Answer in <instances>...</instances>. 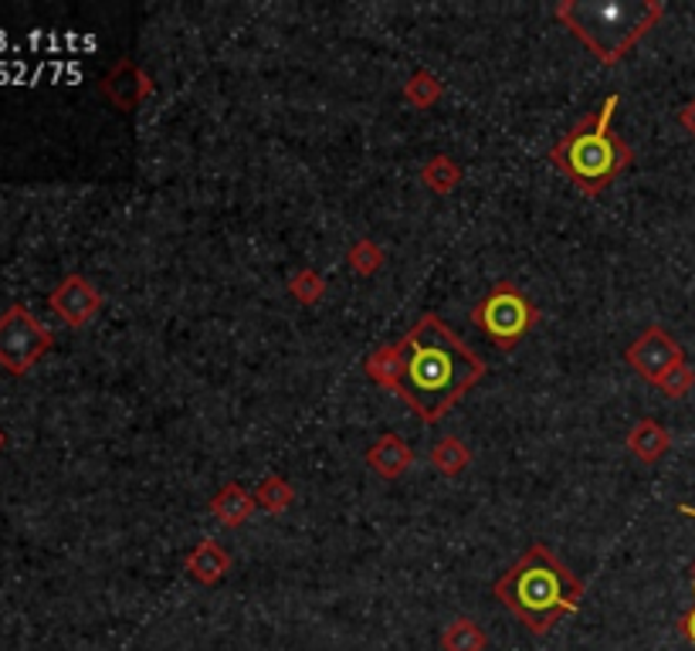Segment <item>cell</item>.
<instances>
[{"label":"cell","mask_w":695,"mask_h":651,"mask_svg":"<svg viewBox=\"0 0 695 651\" xmlns=\"http://www.w3.org/2000/svg\"><path fill=\"white\" fill-rule=\"evenodd\" d=\"M404 343V373L398 394L424 424H438L468 390L486 377V360L438 316L424 313Z\"/></svg>","instance_id":"6da1fadb"},{"label":"cell","mask_w":695,"mask_h":651,"mask_svg":"<svg viewBox=\"0 0 695 651\" xmlns=\"http://www.w3.org/2000/svg\"><path fill=\"white\" fill-rule=\"evenodd\" d=\"M492 597L530 634L543 638L560 618L580 611L584 581L546 543H533L509 571H502L492 584Z\"/></svg>","instance_id":"7a4b0ae2"},{"label":"cell","mask_w":695,"mask_h":651,"mask_svg":"<svg viewBox=\"0 0 695 651\" xmlns=\"http://www.w3.org/2000/svg\"><path fill=\"white\" fill-rule=\"evenodd\" d=\"M618 106H621L618 93L604 96V102L587 116H580L550 150V163L584 197H600L634 160L631 147L611 129Z\"/></svg>","instance_id":"3957f363"},{"label":"cell","mask_w":695,"mask_h":651,"mask_svg":"<svg viewBox=\"0 0 695 651\" xmlns=\"http://www.w3.org/2000/svg\"><path fill=\"white\" fill-rule=\"evenodd\" d=\"M553 18L584 41L600 65H618L665 18L662 0H560Z\"/></svg>","instance_id":"277c9868"},{"label":"cell","mask_w":695,"mask_h":651,"mask_svg":"<svg viewBox=\"0 0 695 651\" xmlns=\"http://www.w3.org/2000/svg\"><path fill=\"white\" fill-rule=\"evenodd\" d=\"M471 323L479 326L499 350L512 354L515 346L526 339V333L540 323V310L523 289L502 279L471 306Z\"/></svg>","instance_id":"5b68a950"},{"label":"cell","mask_w":695,"mask_h":651,"mask_svg":"<svg viewBox=\"0 0 695 651\" xmlns=\"http://www.w3.org/2000/svg\"><path fill=\"white\" fill-rule=\"evenodd\" d=\"M55 346V333L41 323L28 306L14 302L0 313V367L21 377Z\"/></svg>","instance_id":"8992f818"},{"label":"cell","mask_w":695,"mask_h":651,"mask_svg":"<svg viewBox=\"0 0 695 651\" xmlns=\"http://www.w3.org/2000/svg\"><path fill=\"white\" fill-rule=\"evenodd\" d=\"M682 360H685V350L662 326H648L625 350V364L651 383H659Z\"/></svg>","instance_id":"52a82bcc"},{"label":"cell","mask_w":695,"mask_h":651,"mask_svg":"<svg viewBox=\"0 0 695 651\" xmlns=\"http://www.w3.org/2000/svg\"><path fill=\"white\" fill-rule=\"evenodd\" d=\"M48 306H52V313L58 319H65V326L82 329V326H89L99 316V310H102V292L89 279H85V275L72 272V275H65L52 289Z\"/></svg>","instance_id":"ba28073f"},{"label":"cell","mask_w":695,"mask_h":651,"mask_svg":"<svg viewBox=\"0 0 695 651\" xmlns=\"http://www.w3.org/2000/svg\"><path fill=\"white\" fill-rule=\"evenodd\" d=\"M99 93L122 112H133L146 96H153V78L133 62V58H119L99 82Z\"/></svg>","instance_id":"9c48e42d"},{"label":"cell","mask_w":695,"mask_h":651,"mask_svg":"<svg viewBox=\"0 0 695 651\" xmlns=\"http://www.w3.org/2000/svg\"><path fill=\"white\" fill-rule=\"evenodd\" d=\"M414 462V448L401 438V434L387 431L367 448V465L380 475V479H401V475L411 468Z\"/></svg>","instance_id":"30bf717a"},{"label":"cell","mask_w":695,"mask_h":651,"mask_svg":"<svg viewBox=\"0 0 695 651\" xmlns=\"http://www.w3.org/2000/svg\"><path fill=\"white\" fill-rule=\"evenodd\" d=\"M184 571H187L197 584L214 587V584H221V581L228 577V571H231V553H228L221 543H217V540H200V543L187 553Z\"/></svg>","instance_id":"8fae6325"},{"label":"cell","mask_w":695,"mask_h":651,"mask_svg":"<svg viewBox=\"0 0 695 651\" xmlns=\"http://www.w3.org/2000/svg\"><path fill=\"white\" fill-rule=\"evenodd\" d=\"M207 509H210V516L221 527L238 530V527H245L248 519L254 516L258 502H254V492H248L241 482H228V486H221V489L214 492V499L207 502Z\"/></svg>","instance_id":"7c38bea8"},{"label":"cell","mask_w":695,"mask_h":651,"mask_svg":"<svg viewBox=\"0 0 695 651\" xmlns=\"http://www.w3.org/2000/svg\"><path fill=\"white\" fill-rule=\"evenodd\" d=\"M625 445H628L631 455H638L641 462L651 465V462H659V458L672 448V434H669V427L659 424L655 417H641V421L631 424Z\"/></svg>","instance_id":"4fadbf2b"},{"label":"cell","mask_w":695,"mask_h":651,"mask_svg":"<svg viewBox=\"0 0 695 651\" xmlns=\"http://www.w3.org/2000/svg\"><path fill=\"white\" fill-rule=\"evenodd\" d=\"M363 373L377 383V387H387L398 394L401 387V373H404V343H383L377 346L373 354H367L363 360Z\"/></svg>","instance_id":"5bb4252c"},{"label":"cell","mask_w":695,"mask_h":651,"mask_svg":"<svg viewBox=\"0 0 695 651\" xmlns=\"http://www.w3.org/2000/svg\"><path fill=\"white\" fill-rule=\"evenodd\" d=\"M431 465L438 468L445 479H458L471 465V448L461 438H455V434H445V438H438L431 448Z\"/></svg>","instance_id":"9a60e30c"},{"label":"cell","mask_w":695,"mask_h":651,"mask_svg":"<svg viewBox=\"0 0 695 651\" xmlns=\"http://www.w3.org/2000/svg\"><path fill=\"white\" fill-rule=\"evenodd\" d=\"M421 184L431 191V194H438V197H448L458 184H461V166L438 153V156H431L424 166H421Z\"/></svg>","instance_id":"2e32d148"},{"label":"cell","mask_w":695,"mask_h":651,"mask_svg":"<svg viewBox=\"0 0 695 651\" xmlns=\"http://www.w3.org/2000/svg\"><path fill=\"white\" fill-rule=\"evenodd\" d=\"M442 648L445 651H486L489 648V634L479 628V621H475V618L461 615L442 631Z\"/></svg>","instance_id":"e0dca14e"},{"label":"cell","mask_w":695,"mask_h":651,"mask_svg":"<svg viewBox=\"0 0 695 651\" xmlns=\"http://www.w3.org/2000/svg\"><path fill=\"white\" fill-rule=\"evenodd\" d=\"M445 96V82L434 75L431 68H417L408 82H404V102L414 109H431L438 106Z\"/></svg>","instance_id":"ac0fdd59"},{"label":"cell","mask_w":695,"mask_h":651,"mask_svg":"<svg viewBox=\"0 0 695 651\" xmlns=\"http://www.w3.org/2000/svg\"><path fill=\"white\" fill-rule=\"evenodd\" d=\"M292 499H295V489H292V482L285 479V475H279V471H272V475H265L262 482L254 486V502H258V509H265V512H285L289 506H292Z\"/></svg>","instance_id":"d6986e66"},{"label":"cell","mask_w":695,"mask_h":651,"mask_svg":"<svg viewBox=\"0 0 695 651\" xmlns=\"http://www.w3.org/2000/svg\"><path fill=\"white\" fill-rule=\"evenodd\" d=\"M289 295L295 302H302V306H316V302L326 295V279L316 272V269H298L292 279H289Z\"/></svg>","instance_id":"ffe728a7"},{"label":"cell","mask_w":695,"mask_h":651,"mask_svg":"<svg viewBox=\"0 0 695 651\" xmlns=\"http://www.w3.org/2000/svg\"><path fill=\"white\" fill-rule=\"evenodd\" d=\"M346 262H350V269L357 272V275H377L380 269H383V262H387V254H383V248L377 245V241H370V238H360L354 248H350V254H346Z\"/></svg>","instance_id":"44dd1931"},{"label":"cell","mask_w":695,"mask_h":651,"mask_svg":"<svg viewBox=\"0 0 695 651\" xmlns=\"http://www.w3.org/2000/svg\"><path fill=\"white\" fill-rule=\"evenodd\" d=\"M655 387L662 390L665 398H675V401H678V398H685L688 390L695 387V370L688 367V360H682V364H675Z\"/></svg>","instance_id":"7402d4cb"},{"label":"cell","mask_w":695,"mask_h":651,"mask_svg":"<svg viewBox=\"0 0 695 651\" xmlns=\"http://www.w3.org/2000/svg\"><path fill=\"white\" fill-rule=\"evenodd\" d=\"M692 597H695V584H692ZM678 631H682V638L695 648V600H692L688 611L678 618Z\"/></svg>","instance_id":"603a6c76"},{"label":"cell","mask_w":695,"mask_h":651,"mask_svg":"<svg viewBox=\"0 0 695 651\" xmlns=\"http://www.w3.org/2000/svg\"><path fill=\"white\" fill-rule=\"evenodd\" d=\"M678 126L685 129L688 137H695V99H688L678 112Z\"/></svg>","instance_id":"cb8c5ba5"},{"label":"cell","mask_w":695,"mask_h":651,"mask_svg":"<svg viewBox=\"0 0 695 651\" xmlns=\"http://www.w3.org/2000/svg\"><path fill=\"white\" fill-rule=\"evenodd\" d=\"M678 512H682V516H688V519H695V506H688V502H682V506H678Z\"/></svg>","instance_id":"d4e9b609"},{"label":"cell","mask_w":695,"mask_h":651,"mask_svg":"<svg viewBox=\"0 0 695 651\" xmlns=\"http://www.w3.org/2000/svg\"><path fill=\"white\" fill-rule=\"evenodd\" d=\"M692 584H695V560H692Z\"/></svg>","instance_id":"484cf974"},{"label":"cell","mask_w":695,"mask_h":651,"mask_svg":"<svg viewBox=\"0 0 695 651\" xmlns=\"http://www.w3.org/2000/svg\"><path fill=\"white\" fill-rule=\"evenodd\" d=\"M0 448H4V431H0Z\"/></svg>","instance_id":"4316f807"}]
</instances>
